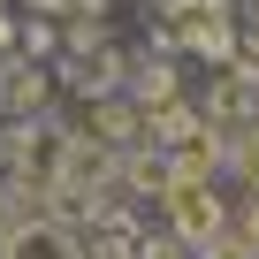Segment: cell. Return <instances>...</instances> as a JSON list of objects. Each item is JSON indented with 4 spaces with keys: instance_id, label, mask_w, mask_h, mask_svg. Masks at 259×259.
I'll list each match as a JSON object with an SVG mask.
<instances>
[{
    "instance_id": "6",
    "label": "cell",
    "mask_w": 259,
    "mask_h": 259,
    "mask_svg": "<svg viewBox=\"0 0 259 259\" xmlns=\"http://www.w3.org/2000/svg\"><path fill=\"white\" fill-rule=\"evenodd\" d=\"M46 84H54V76H46L38 61H8V69H0V114H31V107L46 99Z\"/></svg>"
},
{
    "instance_id": "10",
    "label": "cell",
    "mask_w": 259,
    "mask_h": 259,
    "mask_svg": "<svg viewBox=\"0 0 259 259\" xmlns=\"http://www.w3.org/2000/svg\"><path fill=\"white\" fill-rule=\"evenodd\" d=\"M23 8H31V16H61V8H69V0H23Z\"/></svg>"
},
{
    "instance_id": "9",
    "label": "cell",
    "mask_w": 259,
    "mask_h": 259,
    "mask_svg": "<svg viewBox=\"0 0 259 259\" xmlns=\"http://www.w3.org/2000/svg\"><path fill=\"white\" fill-rule=\"evenodd\" d=\"M0 54H23V23L16 16H0Z\"/></svg>"
},
{
    "instance_id": "7",
    "label": "cell",
    "mask_w": 259,
    "mask_h": 259,
    "mask_svg": "<svg viewBox=\"0 0 259 259\" xmlns=\"http://www.w3.org/2000/svg\"><path fill=\"white\" fill-rule=\"evenodd\" d=\"M130 99H138V114H153L160 99H176V61H145L138 76H130Z\"/></svg>"
},
{
    "instance_id": "2",
    "label": "cell",
    "mask_w": 259,
    "mask_h": 259,
    "mask_svg": "<svg viewBox=\"0 0 259 259\" xmlns=\"http://www.w3.org/2000/svg\"><path fill=\"white\" fill-rule=\"evenodd\" d=\"M0 259H76V229L54 213H16L0 236Z\"/></svg>"
},
{
    "instance_id": "4",
    "label": "cell",
    "mask_w": 259,
    "mask_h": 259,
    "mask_svg": "<svg viewBox=\"0 0 259 259\" xmlns=\"http://www.w3.org/2000/svg\"><path fill=\"white\" fill-rule=\"evenodd\" d=\"M61 84H69V92H84V99H107V92L122 84V54H114L107 38H92V46L61 54Z\"/></svg>"
},
{
    "instance_id": "5",
    "label": "cell",
    "mask_w": 259,
    "mask_h": 259,
    "mask_svg": "<svg viewBox=\"0 0 259 259\" xmlns=\"http://www.w3.org/2000/svg\"><path fill=\"white\" fill-rule=\"evenodd\" d=\"M160 160H168V176H176V183H183V176H221V160H229V130L198 122L191 138H176Z\"/></svg>"
},
{
    "instance_id": "12",
    "label": "cell",
    "mask_w": 259,
    "mask_h": 259,
    "mask_svg": "<svg viewBox=\"0 0 259 259\" xmlns=\"http://www.w3.org/2000/svg\"><path fill=\"white\" fill-rule=\"evenodd\" d=\"M0 8H8V0H0Z\"/></svg>"
},
{
    "instance_id": "8",
    "label": "cell",
    "mask_w": 259,
    "mask_h": 259,
    "mask_svg": "<svg viewBox=\"0 0 259 259\" xmlns=\"http://www.w3.org/2000/svg\"><path fill=\"white\" fill-rule=\"evenodd\" d=\"M138 259H191V244L168 229V236H138Z\"/></svg>"
},
{
    "instance_id": "1",
    "label": "cell",
    "mask_w": 259,
    "mask_h": 259,
    "mask_svg": "<svg viewBox=\"0 0 259 259\" xmlns=\"http://www.w3.org/2000/svg\"><path fill=\"white\" fill-rule=\"evenodd\" d=\"M160 206H168V229H176L191 251H206V244L229 229V206H221L213 176H183V183H168V191H160Z\"/></svg>"
},
{
    "instance_id": "3",
    "label": "cell",
    "mask_w": 259,
    "mask_h": 259,
    "mask_svg": "<svg viewBox=\"0 0 259 259\" xmlns=\"http://www.w3.org/2000/svg\"><path fill=\"white\" fill-rule=\"evenodd\" d=\"M76 138H92V145H107V153H130V145H145V114H138V99L107 92V99H92V114H84Z\"/></svg>"
},
{
    "instance_id": "11",
    "label": "cell",
    "mask_w": 259,
    "mask_h": 259,
    "mask_svg": "<svg viewBox=\"0 0 259 259\" xmlns=\"http://www.w3.org/2000/svg\"><path fill=\"white\" fill-rule=\"evenodd\" d=\"M69 8H84V16H99V8H107V0H69Z\"/></svg>"
}]
</instances>
